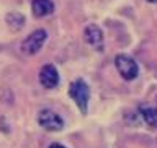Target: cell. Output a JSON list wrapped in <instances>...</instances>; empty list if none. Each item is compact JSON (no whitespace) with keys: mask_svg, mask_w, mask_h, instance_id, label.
<instances>
[{"mask_svg":"<svg viewBox=\"0 0 157 148\" xmlns=\"http://www.w3.org/2000/svg\"><path fill=\"white\" fill-rule=\"evenodd\" d=\"M83 38L85 41L90 44L93 49H97L98 52L103 51V33L97 24H88L83 31Z\"/></svg>","mask_w":157,"mask_h":148,"instance_id":"6","label":"cell"},{"mask_svg":"<svg viewBox=\"0 0 157 148\" xmlns=\"http://www.w3.org/2000/svg\"><path fill=\"white\" fill-rule=\"evenodd\" d=\"M46 39H48L46 29H36L21 42V52L25 56H34L43 49Z\"/></svg>","mask_w":157,"mask_h":148,"instance_id":"3","label":"cell"},{"mask_svg":"<svg viewBox=\"0 0 157 148\" xmlns=\"http://www.w3.org/2000/svg\"><path fill=\"white\" fill-rule=\"evenodd\" d=\"M69 96L75 101L82 114H87L88 101H90V88H88L87 81L82 80V78H77L75 81H72L71 86H69Z\"/></svg>","mask_w":157,"mask_h":148,"instance_id":"1","label":"cell"},{"mask_svg":"<svg viewBox=\"0 0 157 148\" xmlns=\"http://www.w3.org/2000/svg\"><path fill=\"white\" fill-rule=\"evenodd\" d=\"M7 23H8V26L20 29V28H21L23 24H25V18H23V15H21V13L12 12V13H8V15H7Z\"/></svg>","mask_w":157,"mask_h":148,"instance_id":"9","label":"cell"},{"mask_svg":"<svg viewBox=\"0 0 157 148\" xmlns=\"http://www.w3.org/2000/svg\"><path fill=\"white\" fill-rule=\"evenodd\" d=\"M31 12L36 18L48 16V15H51L54 12V2L52 0H33Z\"/></svg>","mask_w":157,"mask_h":148,"instance_id":"7","label":"cell"},{"mask_svg":"<svg viewBox=\"0 0 157 148\" xmlns=\"http://www.w3.org/2000/svg\"><path fill=\"white\" fill-rule=\"evenodd\" d=\"M147 2H151V3H157V0H147Z\"/></svg>","mask_w":157,"mask_h":148,"instance_id":"11","label":"cell"},{"mask_svg":"<svg viewBox=\"0 0 157 148\" xmlns=\"http://www.w3.org/2000/svg\"><path fill=\"white\" fill-rule=\"evenodd\" d=\"M39 83L48 88V90H52V88H57L59 85V72L56 65L52 63H46L43 65V68L39 70Z\"/></svg>","mask_w":157,"mask_h":148,"instance_id":"5","label":"cell"},{"mask_svg":"<svg viewBox=\"0 0 157 148\" xmlns=\"http://www.w3.org/2000/svg\"><path fill=\"white\" fill-rule=\"evenodd\" d=\"M139 112H141L142 121H144L147 125L157 129V107H151L147 104H141L139 106Z\"/></svg>","mask_w":157,"mask_h":148,"instance_id":"8","label":"cell"},{"mask_svg":"<svg viewBox=\"0 0 157 148\" xmlns=\"http://www.w3.org/2000/svg\"><path fill=\"white\" fill-rule=\"evenodd\" d=\"M38 124L48 132H59L64 129V121L61 119V116L56 114L51 109H43L38 114Z\"/></svg>","mask_w":157,"mask_h":148,"instance_id":"4","label":"cell"},{"mask_svg":"<svg viewBox=\"0 0 157 148\" xmlns=\"http://www.w3.org/2000/svg\"><path fill=\"white\" fill-rule=\"evenodd\" d=\"M49 148H66V146H62L61 143H52V145L49 146Z\"/></svg>","mask_w":157,"mask_h":148,"instance_id":"10","label":"cell"},{"mask_svg":"<svg viewBox=\"0 0 157 148\" xmlns=\"http://www.w3.org/2000/svg\"><path fill=\"white\" fill-rule=\"evenodd\" d=\"M115 65L116 70L120 72V75L123 77V80L131 81L139 75V67H137L136 60L126 54H120V56L115 57Z\"/></svg>","mask_w":157,"mask_h":148,"instance_id":"2","label":"cell"}]
</instances>
